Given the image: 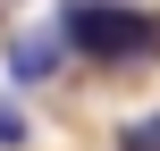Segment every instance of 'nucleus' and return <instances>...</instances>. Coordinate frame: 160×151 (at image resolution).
<instances>
[{"mask_svg":"<svg viewBox=\"0 0 160 151\" xmlns=\"http://www.w3.org/2000/svg\"><path fill=\"white\" fill-rule=\"evenodd\" d=\"M59 42H76L101 67H143L160 59V8H127V0H68L59 8Z\"/></svg>","mask_w":160,"mask_h":151,"instance_id":"1","label":"nucleus"},{"mask_svg":"<svg viewBox=\"0 0 160 151\" xmlns=\"http://www.w3.org/2000/svg\"><path fill=\"white\" fill-rule=\"evenodd\" d=\"M8 76H17V84L59 76V34H17V42H8Z\"/></svg>","mask_w":160,"mask_h":151,"instance_id":"2","label":"nucleus"},{"mask_svg":"<svg viewBox=\"0 0 160 151\" xmlns=\"http://www.w3.org/2000/svg\"><path fill=\"white\" fill-rule=\"evenodd\" d=\"M118 151H160V118H127L118 126Z\"/></svg>","mask_w":160,"mask_h":151,"instance_id":"3","label":"nucleus"},{"mask_svg":"<svg viewBox=\"0 0 160 151\" xmlns=\"http://www.w3.org/2000/svg\"><path fill=\"white\" fill-rule=\"evenodd\" d=\"M25 143V118H17V101H0V151H17Z\"/></svg>","mask_w":160,"mask_h":151,"instance_id":"4","label":"nucleus"}]
</instances>
